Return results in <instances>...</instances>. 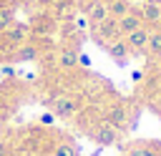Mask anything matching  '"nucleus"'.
I'll list each match as a JSON object with an SVG mask.
<instances>
[{
  "instance_id": "nucleus-25",
  "label": "nucleus",
  "mask_w": 161,
  "mask_h": 156,
  "mask_svg": "<svg viewBox=\"0 0 161 156\" xmlns=\"http://www.w3.org/2000/svg\"><path fill=\"white\" fill-rule=\"evenodd\" d=\"M25 3H40V0H25Z\"/></svg>"
},
{
  "instance_id": "nucleus-10",
  "label": "nucleus",
  "mask_w": 161,
  "mask_h": 156,
  "mask_svg": "<svg viewBox=\"0 0 161 156\" xmlns=\"http://www.w3.org/2000/svg\"><path fill=\"white\" fill-rule=\"evenodd\" d=\"M86 18H88V28H96L98 23H103V20L108 18V5H106V0H98V3L86 13Z\"/></svg>"
},
{
  "instance_id": "nucleus-4",
  "label": "nucleus",
  "mask_w": 161,
  "mask_h": 156,
  "mask_svg": "<svg viewBox=\"0 0 161 156\" xmlns=\"http://www.w3.org/2000/svg\"><path fill=\"white\" fill-rule=\"evenodd\" d=\"M148 35H151V28H148V25H141V28H136L133 33L123 35V40H126V45H128L131 53H146Z\"/></svg>"
},
{
  "instance_id": "nucleus-7",
  "label": "nucleus",
  "mask_w": 161,
  "mask_h": 156,
  "mask_svg": "<svg viewBox=\"0 0 161 156\" xmlns=\"http://www.w3.org/2000/svg\"><path fill=\"white\" fill-rule=\"evenodd\" d=\"M103 50L108 53V58H113L118 65H123L126 63V58L131 55V50H128V45H126V40L123 38H113V40H108L106 45H103Z\"/></svg>"
},
{
  "instance_id": "nucleus-5",
  "label": "nucleus",
  "mask_w": 161,
  "mask_h": 156,
  "mask_svg": "<svg viewBox=\"0 0 161 156\" xmlns=\"http://www.w3.org/2000/svg\"><path fill=\"white\" fill-rule=\"evenodd\" d=\"M28 33H30V28H28L25 23H13L0 38H3V43H8L10 48H18V45L28 43Z\"/></svg>"
},
{
  "instance_id": "nucleus-26",
  "label": "nucleus",
  "mask_w": 161,
  "mask_h": 156,
  "mask_svg": "<svg viewBox=\"0 0 161 156\" xmlns=\"http://www.w3.org/2000/svg\"><path fill=\"white\" fill-rule=\"evenodd\" d=\"M158 28H161V25H158Z\"/></svg>"
},
{
  "instance_id": "nucleus-19",
  "label": "nucleus",
  "mask_w": 161,
  "mask_h": 156,
  "mask_svg": "<svg viewBox=\"0 0 161 156\" xmlns=\"http://www.w3.org/2000/svg\"><path fill=\"white\" fill-rule=\"evenodd\" d=\"M73 28H75L78 33H83V30H88V18H86V15H80V18L75 20V25H73Z\"/></svg>"
},
{
  "instance_id": "nucleus-21",
  "label": "nucleus",
  "mask_w": 161,
  "mask_h": 156,
  "mask_svg": "<svg viewBox=\"0 0 161 156\" xmlns=\"http://www.w3.org/2000/svg\"><path fill=\"white\" fill-rule=\"evenodd\" d=\"M78 65H80V68H91V58H88L86 53H78Z\"/></svg>"
},
{
  "instance_id": "nucleus-17",
  "label": "nucleus",
  "mask_w": 161,
  "mask_h": 156,
  "mask_svg": "<svg viewBox=\"0 0 161 156\" xmlns=\"http://www.w3.org/2000/svg\"><path fill=\"white\" fill-rule=\"evenodd\" d=\"M53 156H80V153H78V146L73 141H58L53 148Z\"/></svg>"
},
{
  "instance_id": "nucleus-3",
  "label": "nucleus",
  "mask_w": 161,
  "mask_h": 156,
  "mask_svg": "<svg viewBox=\"0 0 161 156\" xmlns=\"http://www.w3.org/2000/svg\"><path fill=\"white\" fill-rule=\"evenodd\" d=\"M93 38H96L101 45H106V43L113 40V38H121V33H118V20L108 15L103 23H98V25L93 28Z\"/></svg>"
},
{
  "instance_id": "nucleus-13",
  "label": "nucleus",
  "mask_w": 161,
  "mask_h": 156,
  "mask_svg": "<svg viewBox=\"0 0 161 156\" xmlns=\"http://www.w3.org/2000/svg\"><path fill=\"white\" fill-rule=\"evenodd\" d=\"M146 55L161 58V28H151V35H148V43H146Z\"/></svg>"
},
{
  "instance_id": "nucleus-6",
  "label": "nucleus",
  "mask_w": 161,
  "mask_h": 156,
  "mask_svg": "<svg viewBox=\"0 0 161 156\" xmlns=\"http://www.w3.org/2000/svg\"><path fill=\"white\" fill-rule=\"evenodd\" d=\"M53 113L55 118H70L78 113V98L75 96H60V98H53Z\"/></svg>"
},
{
  "instance_id": "nucleus-2",
  "label": "nucleus",
  "mask_w": 161,
  "mask_h": 156,
  "mask_svg": "<svg viewBox=\"0 0 161 156\" xmlns=\"http://www.w3.org/2000/svg\"><path fill=\"white\" fill-rule=\"evenodd\" d=\"M136 10H138L143 25H148V28L161 25V0H143L141 8H136Z\"/></svg>"
},
{
  "instance_id": "nucleus-16",
  "label": "nucleus",
  "mask_w": 161,
  "mask_h": 156,
  "mask_svg": "<svg viewBox=\"0 0 161 156\" xmlns=\"http://www.w3.org/2000/svg\"><path fill=\"white\" fill-rule=\"evenodd\" d=\"M15 23V10L13 5H0V35Z\"/></svg>"
},
{
  "instance_id": "nucleus-1",
  "label": "nucleus",
  "mask_w": 161,
  "mask_h": 156,
  "mask_svg": "<svg viewBox=\"0 0 161 156\" xmlns=\"http://www.w3.org/2000/svg\"><path fill=\"white\" fill-rule=\"evenodd\" d=\"M91 138H93L98 146H113V143H118L121 131H118V128H113L106 118H101V121L91 128Z\"/></svg>"
},
{
  "instance_id": "nucleus-11",
  "label": "nucleus",
  "mask_w": 161,
  "mask_h": 156,
  "mask_svg": "<svg viewBox=\"0 0 161 156\" xmlns=\"http://www.w3.org/2000/svg\"><path fill=\"white\" fill-rule=\"evenodd\" d=\"M58 68H60V70H73V68H78V50H73V48H60V53H58Z\"/></svg>"
},
{
  "instance_id": "nucleus-12",
  "label": "nucleus",
  "mask_w": 161,
  "mask_h": 156,
  "mask_svg": "<svg viewBox=\"0 0 161 156\" xmlns=\"http://www.w3.org/2000/svg\"><path fill=\"white\" fill-rule=\"evenodd\" d=\"M106 5H108V15H111V18H116V20L133 10L131 0H106Z\"/></svg>"
},
{
  "instance_id": "nucleus-22",
  "label": "nucleus",
  "mask_w": 161,
  "mask_h": 156,
  "mask_svg": "<svg viewBox=\"0 0 161 156\" xmlns=\"http://www.w3.org/2000/svg\"><path fill=\"white\" fill-rule=\"evenodd\" d=\"M0 75H3V78H8V75L13 78V75H15V68H13V65H3V68H0Z\"/></svg>"
},
{
  "instance_id": "nucleus-20",
  "label": "nucleus",
  "mask_w": 161,
  "mask_h": 156,
  "mask_svg": "<svg viewBox=\"0 0 161 156\" xmlns=\"http://www.w3.org/2000/svg\"><path fill=\"white\" fill-rule=\"evenodd\" d=\"M43 126H53L55 123V113H40V118H38Z\"/></svg>"
},
{
  "instance_id": "nucleus-23",
  "label": "nucleus",
  "mask_w": 161,
  "mask_h": 156,
  "mask_svg": "<svg viewBox=\"0 0 161 156\" xmlns=\"http://www.w3.org/2000/svg\"><path fill=\"white\" fill-rule=\"evenodd\" d=\"M131 78H133V81H141V78H143V73H141V70H133V73H131Z\"/></svg>"
},
{
  "instance_id": "nucleus-24",
  "label": "nucleus",
  "mask_w": 161,
  "mask_h": 156,
  "mask_svg": "<svg viewBox=\"0 0 161 156\" xmlns=\"http://www.w3.org/2000/svg\"><path fill=\"white\" fill-rule=\"evenodd\" d=\"M5 151H8V143H5V141H0V156H5Z\"/></svg>"
},
{
  "instance_id": "nucleus-14",
  "label": "nucleus",
  "mask_w": 161,
  "mask_h": 156,
  "mask_svg": "<svg viewBox=\"0 0 161 156\" xmlns=\"http://www.w3.org/2000/svg\"><path fill=\"white\" fill-rule=\"evenodd\" d=\"M15 50H18V53H15V60H35V58L40 55V48H38L35 43H23V45H18Z\"/></svg>"
},
{
  "instance_id": "nucleus-8",
  "label": "nucleus",
  "mask_w": 161,
  "mask_h": 156,
  "mask_svg": "<svg viewBox=\"0 0 161 156\" xmlns=\"http://www.w3.org/2000/svg\"><path fill=\"white\" fill-rule=\"evenodd\" d=\"M106 121H108L113 128L123 131V128L128 126V113H126V108H123L121 103H111V106L106 108Z\"/></svg>"
},
{
  "instance_id": "nucleus-9",
  "label": "nucleus",
  "mask_w": 161,
  "mask_h": 156,
  "mask_svg": "<svg viewBox=\"0 0 161 156\" xmlns=\"http://www.w3.org/2000/svg\"><path fill=\"white\" fill-rule=\"evenodd\" d=\"M141 25H143V20H141V15H138L136 8H133L131 13H126L123 18H118V33H121V38L128 35V33H133V30L141 28Z\"/></svg>"
},
{
  "instance_id": "nucleus-18",
  "label": "nucleus",
  "mask_w": 161,
  "mask_h": 156,
  "mask_svg": "<svg viewBox=\"0 0 161 156\" xmlns=\"http://www.w3.org/2000/svg\"><path fill=\"white\" fill-rule=\"evenodd\" d=\"M96 3H98V0H78V10H80V15H86Z\"/></svg>"
},
{
  "instance_id": "nucleus-15",
  "label": "nucleus",
  "mask_w": 161,
  "mask_h": 156,
  "mask_svg": "<svg viewBox=\"0 0 161 156\" xmlns=\"http://www.w3.org/2000/svg\"><path fill=\"white\" fill-rule=\"evenodd\" d=\"M126 156H161V151L153 143H136L126 151Z\"/></svg>"
}]
</instances>
